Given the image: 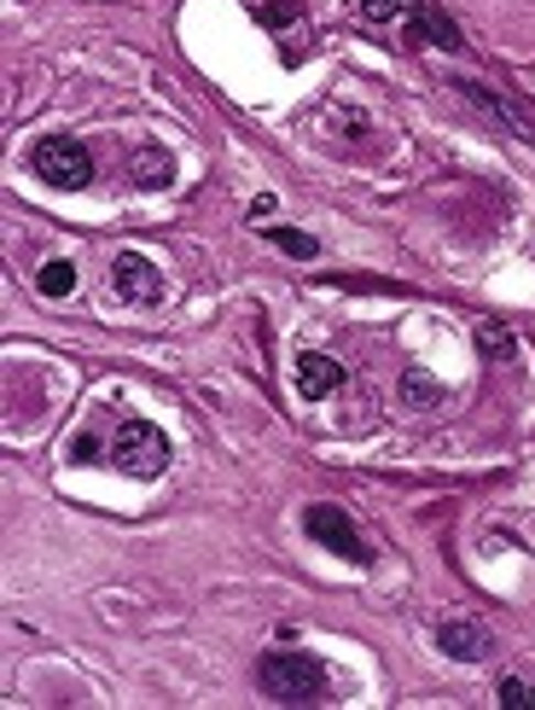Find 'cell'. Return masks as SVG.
Listing matches in <instances>:
<instances>
[{"instance_id":"cell-16","label":"cell","mask_w":535,"mask_h":710,"mask_svg":"<svg viewBox=\"0 0 535 710\" xmlns=\"http://www.w3.org/2000/svg\"><path fill=\"white\" fill-rule=\"evenodd\" d=\"M495 699H501V704H535V687L518 681V676H506V681L495 687Z\"/></svg>"},{"instance_id":"cell-17","label":"cell","mask_w":535,"mask_h":710,"mask_svg":"<svg viewBox=\"0 0 535 710\" xmlns=\"http://www.w3.org/2000/svg\"><path fill=\"white\" fill-rule=\"evenodd\" d=\"M402 396H407V402H437V384L419 379V373H407V379H402Z\"/></svg>"},{"instance_id":"cell-1","label":"cell","mask_w":535,"mask_h":710,"mask_svg":"<svg viewBox=\"0 0 535 710\" xmlns=\"http://www.w3.org/2000/svg\"><path fill=\"white\" fill-rule=\"evenodd\" d=\"M256 687L280 704H320L326 699V664L308 653H262Z\"/></svg>"},{"instance_id":"cell-8","label":"cell","mask_w":535,"mask_h":710,"mask_svg":"<svg viewBox=\"0 0 535 710\" xmlns=\"http://www.w3.org/2000/svg\"><path fill=\"white\" fill-rule=\"evenodd\" d=\"M407 18H414V42H430V47H460V30L448 24V18H443L437 7H430V0H419V7L407 12Z\"/></svg>"},{"instance_id":"cell-7","label":"cell","mask_w":535,"mask_h":710,"mask_svg":"<svg viewBox=\"0 0 535 710\" xmlns=\"http://www.w3.org/2000/svg\"><path fill=\"white\" fill-rule=\"evenodd\" d=\"M297 384H303V396H332L343 384V368L332 356H320V350H303L297 356Z\"/></svg>"},{"instance_id":"cell-9","label":"cell","mask_w":535,"mask_h":710,"mask_svg":"<svg viewBox=\"0 0 535 710\" xmlns=\"http://www.w3.org/2000/svg\"><path fill=\"white\" fill-rule=\"evenodd\" d=\"M460 94H466V99H471V106H478L483 117H495V123H506V129H518V117H512V106H501V99L489 94V88H478V83H460Z\"/></svg>"},{"instance_id":"cell-15","label":"cell","mask_w":535,"mask_h":710,"mask_svg":"<svg viewBox=\"0 0 535 710\" xmlns=\"http://www.w3.org/2000/svg\"><path fill=\"white\" fill-rule=\"evenodd\" d=\"M478 343H483V356H495V361H506V356H512V332H506V327H495V320H489V327L478 332Z\"/></svg>"},{"instance_id":"cell-2","label":"cell","mask_w":535,"mask_h":710,"mask_svg":"<svg viewBox=\"0 0 535 710\" xmlns=\"http://www.w3.org/2000/svg\"><path fill=\"white\" fill-rule=\"evenodd\" d=\"M30 164H35V175L47 181V187H65V193H76V187H88V181H94V157H88V146H81V140H70V134L35 140Z\"/></svg>"},{"instance_id":"cell-5","label":"cell","mask_w":535,"mask_h":710,"mask_svg":"<svg viewBox=\"0 0 535 710\" xmlns=\"http://www.w3.org/2000/svg\"><path fill=\"white\" fill-rule=\"evenodd\" d=\"M111 286H117V297H129V303H157V297H163L157 269H152L146 256H134V251H122V256L111 262Z\"/></svg>"},{"instance_id":"cell-14","label":"cell","mask_w":535,"mask_h":710,"mask_svg":"<svg viewBox=\"0 0 535 710\" xmlns=\"http://www.w3.org/2000/svg\"><path fill=\"white\" fill-rule=\"evenodd\" d=\"M274 245H280L285 256H303V262H308V256L320 251L315 239H308V233H297V228H274Z\"/></svg>"},{"instance_id":"cell-10","label":"cell","mask_w":535,"mask_h":710,"mask_svg":"<svg viewBox=\"0 0 535 710\" xmlns=\"http://www.w3.org/2000/svg\"><path fill=\"white\" fill-rule=\"evenodd\" d=\"M35 286L47 292V297H70V286H76V269H70V262H47V269L35 274Z\"/></svg>"},{"instance_id":"cell-4","label":"cell","mask_w":535,"mask_h":710,"mask_svg":"<svg viewBox=\"0 0 535 710\" xmlns=\"http://www.w3.org/2000/svg\"><path fill=\"white\" fill-rule=\"evenodd\" d=\"M303 531L315 536L320 547H332L338 559H349V565H367V559H373V547L361 542V531L349 524V513H343V506H332V501H315V506H308V513H303Z\"/></svg>"},{"instance_id":"cell-6","label":"cell","mask_w":535,"mask_h":710,"mask_svg":"<svg viewBox=\"0 0 535 710\" xmlns=\"http://www.w3.org/2000/svg\"><path fill=\"white\" fill-rule=\"evenodd\" d=\"M437 646L448 658H460V664H478V658H489V629L483 623H471V618H448L443 629H437Z\"/></svg>"},{"instance_id":"cell-3","label":"cell","mask_w":535,"mask_h":710,"mask_svg":"<svg viewBox=\"0 0 535 710\" xmlns=\"http://www.w3.org/2000/svg\"><path fill=\"white\" fill-rule=\"evenodd\" d=\"M111 460H117L122 478H157L163 466H170V437H163L152 419H129L111 443Z\"/></svg>"},{"instance_id":"cell-11","label":"cell","mask_w":535,"mask_h":710,"mask_svg":"<svg viewBox=\"0 0 535 710\" xmlns=\"http://www.w3.org/2000/svg\"><path fill=\"white\" fill-rule=\"evenodd\" d=\"M414 7H419V0H356V12L367 18V24H390V18H402Z\"/></svg>"},{"instance_id":"cell-12","label":"cell","mask_w":535,"mask_h":710,"mask_svg":"<svg viewBox=\"0 0 535 710\" xmlns=\"http://www.w3.org/2000/svg\"><path fill=\"white\" fill-rule=\"evenodd\" d=\"M134 181H146V187H163V181H170V157H163L157 146H152L146 157H134Z\"/></svg>"},{"instance_id":"cell-13","label":"cell","mask_w":535,"mask_h":710,"mask_svg":"<svg viewBox=\"0 0 535 710\" xmlns=\"http://www.w3.org/2000/svg\"><path fill=\"white\" fill-rule=\"evenodd\" d=\"M256 18H262L268 30H292V24H297V7H292V0H262Z\"/></svg>"}]
</instances>
